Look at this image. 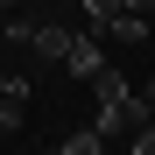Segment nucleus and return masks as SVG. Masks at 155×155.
Returning <instances> with one entry per match:
<instances>
[{"label":"nucleus","instance_id":"7ed1b4c3","mask_svg":"<svg viewBox=\"0 0 155 155\" xmlns=\"http://www.w3.org/2000/svg\"><path fill=\"white\" fill-rule=\"evenodd\" d=\"M106 42H120V49H148V42H155V21H148V14H113V21H106Z\"/></svg>","mask_w":155,"mask_h":155},{"label":"nucleus","instance_id":"1a4fd4ad","mask_svg":"<svg viewBox=\"0 0 155 155\" xmlns=\"http://www.w3.org/2000/svg\"><path fill=\"white\" fill-rule=\"evenodd\" d=\"M127 155H155V120H141L134 134H127Z\"/></svg>","mask_w":155,"mask_h":155},{"label":"nucleus","instance_id":"f257e3e1","mask_svg":"<svg viewBox=\"0 0 155 155\" xmlns=\"http://www.w3.org/2000/svg\"><path fill=\"white\" fill-rule=\"evenodd\" d=\"M141 120H155L141 92H127V99H120V106H99V113H92V127H99V134H106V148H113V141H127V134H134V127H141Z\"/></svg>","mask_w":155,"mask_h":155},{"label":"nucleus","instance_id":"f03ea898","mask_svg":"<svg viewBox=\"0 0 155 155\" xmlns=\"http://www.w3.org/2000/svg\"><path fill=\"white\" fill-rule=\"evenodd\" d=\"M106 64H113V57H106V35H92V28H78V35H71V57H64L71 78H99Z\"/></svg>","mask_w":155,"mask_h":155},{"label":"nucleus","instance_id":"9b49d317","mask_svg":"<svg viewBox=\"0 0 155 155\" xmlns=\"http://www.w3.org/2000/svg\"><path fill=\"white\" fill-rule=\"evenodd\" d=\"M0 85H7V64H0Z\"/></svg>","mask_w":155,"mask_h":155},{"label":"nucleus","instance_id":"20e7f679","mask_svg":"<svg viewBox=\"0 0 155 155\" xmlns=\"http://www.w3.org/2000/svg\"><path fill=\"white\" fill-rule=\"evenodd\" d=\"M71 35H78V28L42 21V28H35V57H42V64H64V57H71Z\"/></svg>","mask_w":155,"mask_h":155},{"label":"nucleus","instance_id":"0eeeda50","mask_svg":"<svg viewBox=\"0 0 155 155\" xmlns=\"http://www.w3.org/2000/svg\"><path fill=\"white\" fill-rule=\"evenodd\" d=\"M35 28H42V21H28V14H7L0 42H14V49H35Z\"/></svg>","mask_w":155,"mask_h":155},{"label":"nucleus","instance_id":"6e6552de","mask_svg":"<svg viewBox=\"0 0 155 155\" xmlns=\"http://www.w3.org/2000/svg\"><path fill=\"white\" fill-rule=\"evenodd\" d=\"M78 7H85V28L92 35H106V21L120 14V0H78Z\"/></svg>","mask_w":155,"mask_h":155},{"label":"nucleus","instance_id":"423d86ee","mask_svg":"<svg viewBox=\"0 0 155 155\" xmlns=\"http://www.w3.org/2000/svg\"><path fill=\"white\" fill-rule=\"evenodd\" d=\"M49 155H106V134H99V127H78V134H64Z\"/></svg>","mask_w":155,"mask_h":155},{"label":"nucleus","instance_id":"4468645a","mask_svg":"<svg viewBox=\"0 0 155 155\" xmlns=\"http://www.w3.org/2000/svg\"><path fill=\"white\" fill-rule=\"evenodd\" d=\"M120 155H127V148H120Z\"/></svg>","mask_w":155,"mask_h":155},{"label":"nucleus","instance_id":"39448f33","mask_svg":"<svg viewBox=\"0 0 155 155\" xmlns=\"http://www.w3.org/2000/svg\"><path fill=\"white\" fill-rule=\"evenodd\" d=\"M85 85H92V99H99V106H120V99L134 92V85H127V78H120V64H106L99 78H85Z\"/></svg>","mask_w":155,"mask_h":155},{"label":"nucleus","instance_id":"9d476101","mask_svg":"<svg viewBox=\"0 0 155 155\" xmlns=\"http://www.w3.org/2000/svg\"><path fill=\"white\" fill-rule=\"evenodd\" d=\"M120 14H155V0H120Z\"/></svg>","mask_w":155,"mask_h":155},{"label":"nucleus","instance_id":"f8f14e48","mask_svg":"<svg viewBox=\"0 0 155 155\" xmlns=\"http://www.w3.org/2000/svg\"><path fill=\"white\" fill-rule=\"evenodd\" d=\"M148 57H155V42H148ZM148 78H155V71H148Z\"/></svg>","mask_w":155,"mask_h":155},{"label":"nucleus","instance_id":"ddd939ff","mask_svg":"<svg viewBox=\"0 0 155 155\" xmlns=\"http://www.w3.org/2000/svg\"><path fill=\"white\" fill-rule=\"evenodd\" d=\"M0 28H7V21H0Z\"/></svg>","mask_w":155,"mask_h":155}]
</instances>
